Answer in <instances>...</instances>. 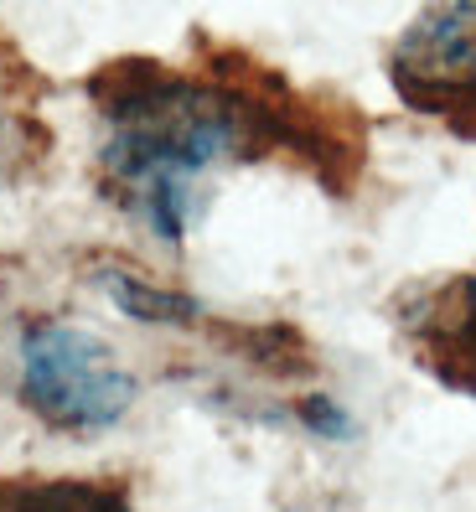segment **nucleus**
<instances>
[{
	"mask_svg": "<svg viewBox=\"0 0 476 512\" xmlns=\"http://www.w3.org/2000/svg\"><path fill=\"white\" fill-rule=\"evenodd\" d=\"M94 104L104 114V176L130 213L182 244L197 207L202 176L254 145L249 109L233 88L182 78L151 57H125L94 73Z\"/></svg>",
	"mask_w": 476,
	"mask_h": 512,
	"instance_id": "1",
	"label": "nucleus"
},
{
	"mask_svg": "<svg viewBox=\"0 0 476 512\" xmlns=\"http://www.w3.org/2000/svg\"><path fill=\"white\" fill-rule=\"evenodd\" d=\"M135 373L109 342L78 326H32L21 342V399L37 419L73 435H99L130 414Z\"/></svg>",
	"mask_w": 476,
	"mask_h": 512,
	"instance_id": "2",
	"label": "nucleus"
},
{
	"mask_svg": "<svg viewBox=\"0 0 476 512\" xmlns=\"http://www.w3.org/2000/svg\"><path fill=\"white\" fill-rule=\"evenodd\" d=\"M389 78L409 109L476 135V0H425L389 47Z\"/></svg>",
	"mask_w": 476,
	"mask_h": 512,
	"instance_id": "3",
	"label": "nucleus"
},
{
	"mask_svg": "<svg viewBox=\"0 0 476 512\" xmlns=\"http://www.w3.org/2000/svg\"><path fill=\"white\" fill-rule=\"evenodd\" d=\"M404 337L420 368L445 388L476 399V275H456L404 300Z\"/></svg>",
	"mask_w": 476,
	"mask_h": 512,
	"instance_id": "4",
	"label": "nucleus"
},
{
	"mask_svg": "<svg viewBox=\"0 0 476 512\" xmlns=\"http://www.w3.org/2000/svg\"><path fill=\"white\" fill-rule=\"evenodd\" d=\"M0 512H135L114 476H0Z\"/></svg>",
	"mask_w": 476,
	"mask_h": 512,
	"instance_id": "5",
	"label": "nucleus"
},
{
	"mask_svg": "<svg viewBox=\"0 0 476 512\" xmlns=\"http://www.w3.org/2000/svg\"><path fill=\"white\" fill-rule=\"evenodd\" d=\"M99 285H104V295L130 321H145V326H182V321H197L202 316V306H197L192 295L151 285V280H140V275H125V269H104Z\"/></svg>",
	"mask_w": 476,
	"mask_h": 512,
	"instance_id": "6",
	"label": "nucleus"
}]
</instances>
